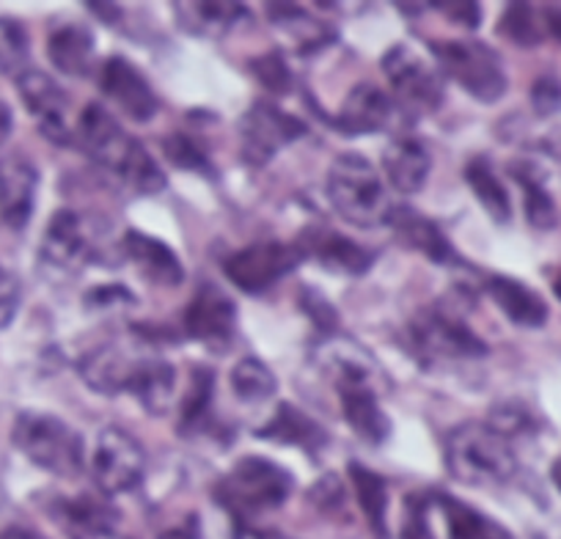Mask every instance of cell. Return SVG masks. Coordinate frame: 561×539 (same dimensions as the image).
I'll return each instance as SVG.
<instances>
[{"mask_svg":"<svg viewBox=\"0 0 561 539\" xmlns=\"http://www.w3.org/2000/svg\"><path fill=\"white\" fill-rule=\"evenodd\" d=\"M320 369L333 382V391L339 393L342 416L355 435L366 446H382L391 438V418L380 408V391L386 386L380 364L358 347L355 342L333 339L322 344Z\"/></svg>","mask_w":561,"mask_h":539,"instance_id":"cell-1","label":"cell"},{"mask_svg":"<svg viewBox=\"0 0 561 539\" xmlns=\"http://www.w3.org/2000/svg\"><path fill=\"white\" fill-rule=\"evenodd\" d=\"M75 141L89 154L91 163L133 187L140 196H154L165 187V174L158 160L100 102L83 107L78 129H75Z\"/></svg>","mask_w":561,"mask_h":539,"instance_id":"cell-2","label":"cell"},{"mask_svg":"<svg viewBox=\"0 0 561 539\" xmlns=\"http://www.w3.org/2000/svg\"><path fill=\"white\" fill-rule=\"evenodd\" d=\"M446 471L466 488H499L517 473L512 440L488 422L455 427L444 446Z\"/></svg>","mask_w":561,"mask_h":539,"instance_id":"cell-3","label":"cell"},{"mask_svg":"<svg viewBox=\"0 0 561 539\" xmlns=\"http://www.w3.org/2000/svg\"><path fill=\"white\" fill-rule=\"evenodd\" d=\"M295 479L287 468L267 457H242L229 473L218 479L213 495L237 523L256 520L267 512L280 509L293 495Z\"/></svg>","mask_w":561,"mask_h":539,"instance_id":"cell-4","label":"cell"},{"mask_svg":"<svg viewBox=\"0 0 561 539\" xmlns=\"http://www.w3.org/2000/svg\"><path fill=\"white\" fill-rule=\"evenodd\" d=\"M402 342L421 366L440 360H477L490 353L488 342L462 320L460 309L451 303H433L410 317Z\"/></svg>","mask_w":561,"mask_h":539,"instance_id":"cell-5","label":"cell"},{"mask_svg":"<svg viewBox=\"0 0 561 539\" xmlns=\"http://www.w3.org/2000/svg\"><path fill=\"white\" fill-rule=\"evenodd\" d=\"M333 213L358 229H377L391 218V198L375 165L364 154H339L325 180Z\"/></svg>","mask_w":561,"mask_h":539,"instance_id":"cell-6","label":"cell"},{"mask_svg":"<svg viewBox=\"0 0 561 539\" xmlns=\"http://www.w3.org/2000/svg\"><path fill=\"white\" fill-rule=\"evenodd\" d=\"M12 444L23 451L28 462L53 477L72 479L83 471L85 444L58 416L39 411H23L12 427Z\"/></svg>","mask_w":561,"mask_h":539,"instance_id":"cell-7","label":"cell"},{"mask_svg":"<svg viewBox=\"0 0 561 539\" xmlns=\"http://www.w3.org/2000/svg\"><path fill=\"white\" fill-rule=\"evenodd\" d=\"M382 74L391 83V100L404 113V118L430 116L440 111L446 96V78L430 58L421 56L410 45H393L382 56Z\"/></svg>","mask_w":561,"mask_h":539,"instance_id":"cell-8","label":"cell"},{"mask_svg":"<svg viewBox=\"0 0 561 539\" xmlns=\"http://www.w3.org/2000/svg\"><path fill=\"white\" fill-rule=\"evenodd\" d=\"M435 67L440 74L455 80L468 96L482 105H493L506 94V72L499 53L479 39L433 42Z\"/></svg>","mask_w":561,"mask_h":539,"instance_id":"cell-9","label":"cell"},{"mask_svg":"<svg viewBox=\"0 0 561 539\" xmlns=\"http://www.w3.org/2000/svg\"><path fill=\"white\" fill-rule=\"evenodd\" d=\"M240 158L242 163L251 169H264L280 149H287L298 138L309 133L306 122L293 116L284 107L273 105V102H253L245 113H242L240 124Z\"/></svg>","mask_w":561,"mask_h":539,"instance_id":"cell-10","label":"cell"},{"mask_svg":"<svg viewBox=\"0 0 561 539\" xmlns=\"http://www.w3.org/2000/svg\"><path fill=\"white\" fill-rule=\"evenodd\" d=\"M300 262H304V251L298 248V242L262 240L231 253L224 262V273L242 293L262 295L275 287L280 278H287Z\"/></svg>","mask_w":561,"mask_h":539,"instance_id":"cell-11","label":"cell"},{"mask_svg":"<svg viewBox=\"0 0 561 539\" xmlns=\"http://www.w3.org/2000/svg\"><path fill=\"white\" fill-rule=\"evenodd\" d=\"M91 473H94L96 488L105 495L133 493L147 473V451L127 429L105 427L96 438Z\"/></svg>","mask_w":561,"mask_h":539,"instance_id":"cell-12","label":"cell"},{"mask_svg":"<svg viewBox=\"0 0 561 539\" xmlns=\"http://www.w3.org/2000/svg\"><path fill=\"white\" fill-rule=\"evenodd\" d=\"M39 259L53 276H75L96 259L94 237L75 209H58L47 223L39 245Z\"/></svg>","mask_w":561,"mask_h":539,"instance_id":"cell-13","label":"cell"},{"mask_svg":"<svg viewBox=\"0 0 561 539\" xmlns=\"http://www.w3.org/2000/svg\"><path fill=\"white\" fill-rule=\"evenodd\" d=\"M14 85H18L25 111L34 116L36 127L47 141L56 147H69L75 141V133L69 124V96L64 94L61 85L39 69H25L14 78Z\"/></svg>","mask_w":561,"mask_h":539,"instance_id":"cell-14","label":"cell"},{"mask_svg":"<svg viewBox=\"0 0 561 539\" xmlns=\"http://www.w3.org/2000/svg\"><path fill=\"white\" fill-rule=\"evenodd\" d=\"M185 333L193 342L224 353L237 336V306L215 284H202L182 317Z\"/></svg>","mask_w":561,"mask_h":539,"instance_id":"cell-15","label":"cell"},{"mask_svg":"<svg viewBox=\"0 0 561 539\" xmlns=\"http://www.w3.org/2000/svg\"><path fill=\"white\" fill-rule=\"evenodd\" d=\"M100 91L124 116L138 124L152 122L160 111V96L154 94L152 83L122 56H111L100 67Z\"/></svg>","mask_w":561,"mask_h":539,"instance_id":"cell-16","label":"cell"},{"mask_svg":"<svg viewBox=\"0 0 561 539\" xmlns=\"http://www.w3.org/2000/svg\"><path fill=\"white\" fill-rule=\"evenodd\" d=\"M39 191V169L25 154L12 152L0 158V223L23 231L31 223Z\"/></svg>","mask_w":561,"mask_h":539,"instance_id":"cell-17","label":"cell"},{"mask_svg":"<svg viewBox=\"0 0 561 539\" xmlns=\"http://www.w3.org/2000/svg\"><path fill=\"white\" fill-rule=\"evenodd\" d=\"M298 248L304 251V259H311L320 267L331 270L336 276H350L360 278L366 276L375 264L371 251H366L364 245H358L350 237L339 234V231L325 229V226H314V229H306L304 237L298 240Z\"/></svg>","mask_w":561,"mask_h":539,"instance_id":"cell-18","label":"cell"},{"mask_svg":"<svg viewBox=\"0 0 561 539\" xmlns=\"http://www.w3.org/2000/svg\"><path fill=\"white\" fill-rule=\"evenodd\" d=\"M144 355L147 353L124 349L118 344H100L78 360V371L94 393L118 397V393H129Z\"/></svg>","mask_w":561,"mask_h":539,"instance_id":"cell-19","label":"cell"},{"mask_svg":"<svg viewBox=\"0 0 561 539\" xmlns=\"http://www.w3.org/2000/svg\"><path fill=\"white\" fill-rule=\"evenodd\" d=\"M122 253L140 273V278L154 287L176 289L185 282V267L171 245L138 229H127L122 237Z\"/></svg>","mask_w":561,"mask_h":539,"instance_id":"cell-20","label":"cell"},{"mask_svg":"<svg viewBox=\"0 0 561 539\" xmlns=\"http://www.w3.org/2000/svg\"><path fill=\"white\" fill-rule=\"evenodd\" d=\"M388 226L397 231V240L404 248L421 253V256H427L433 264H440V267H466L460 251L451 245L444 229L435 220H430L427 215H421L419 209L393 207Z\"/></svg>","mask_w":561,"mask_h":539,"instance_id":"cell-21","label":"cell"},{"mask_svg":"<svg viewBox=\"0 0 561 539\" xmlns=\"http://www.w3.org/2000/svg\"><path fill=\"white\" fill-rule=\"evenodd\" d=\"M393 116V100L375 83H358L344 96L342 107L333 116H328L336 133L358 138V135H375L388 127Z\"/></svg>","mask_w":561,"mask_h":539,"instance_id":"cell-22","label":"cell"},{"mask_svg":"<svg viewBox=\"0 0 561 539\" xmlns=\"http://www.w3.org/2000/svg\"><path fill=\"white\" fill-rule=\"evenodd\" d=\"M259 440H267L275 446H295V449H304L309 457H317L328 446V433L320 422L304 413L300 408H295L293 402H280L275 408L273 416L267 418V424L256 429Z\"/></svg>","mask_w":561,"mask_h":539,"instance_id":"cell-23","label":"cell"},{"mask_svg":"<svg viewBox=\"0 0 561 539\" xmlns=\"http://www.w3.org/2000/svg\"><path fill=\"white\" fill-rule=\"evenodd\" d=\"M430 169H433V158H430L427 147L410 135L393 138L382 152V171H386L388 182L393 191L408 193V196L427 185Z\"/></svg>","mask_w":561,"mask_h":539,"instance_id":"cell-24","label":"cell"},{"mask_svg":"<svg viewBox=\"0 0 561 539\" xmlns=\"http://www.w3.org/2000/svg\"><path fill=\"white\" fill-rule=\"evenodd\" d=\"M484 289H488L493 303L504 311L512 325L542 328L548 322V303L534 289H528L526 284L515 282L510 276H493L488 278Z\"/></svg>","mask_w":561,"mask_h":539,"instance_id":"cell-25","label":"cell"},{"mask_svg":"<svg viewBox=\"0 0 561 539\" xmlns=\"http://www.w3.org/2000/svg\"><path fill=\"white\" fill-rule=\"evenodd\" d=\"M47 56L61 74L85 78V74L94 72L96 61L94 34L83 25H61L47 39Z\"/></svg>","mask_w":561,"mask_h":539,"instance_id":"cell-26","label":"cell"},{"mask_svg":"<svg viewBox=\"0 0 561 539\" xmlns=\"http://www.w3.org/2000/svg\"><path fill=\"white\" fill-rule=\"evenodd\" d=\"M176 388V371L160 355L147 353L138 366V375H135L133 388H129V397H135V402L144 408L152 416H163L171 408V397H174Z\"/></svg>","mask_w":561,"mask_h":539,"instance_id":"cell-27","label":"cell"},{"mask_svg":"<svg viewBox=\"0 0 561 539\" xmlns=\"http://www.w3.org/2000/svg\"><path fill=\"white\" fill-rule=\"evenodd\" d=\"M176 20L193 36H220L248 18V9L231 0H196V3H174Z\"/></svg>","mask_w":561,"mask_h":539,"instance_id":"cell-28","label":"cell"},{"mask_svg":"<svg viewBox=\"0 0 561 539\" xmlns=\"http://www.w3.org/2000/svg\"><path fill=\"white\" fill-rule=\"evenodd\" d=\"M53 515L61 523L69 539L80 537L96 528H111L118 523V509L107 501H96L91 495H78V498H58L53 504Z\"/></svg>","mask_w":561,"mask_h":539,"instance_id":"cell-29","label":"cell"},{"mask_svg":"<svg viewBox=\"0 0 561 539\" xmlns=\"http://www.w3.org/2000/svg\"><path fill=\"white\" fill-rule=\"evenodd\" d=\"M435 504L444 512L449 539H515L499 520L473 509L466 501L451 498V495H438Z\"/></svg>","mask_w":561,"mask_h":539,"instance_id":"cell-30","label":"cell"},{"mask_svg":"<svg viewBox=\"0 0 561 539\" xmlns=\"http://www.w3.org/2000/svg\"><path fill=\"white\" fill-rule=\"evenodd\" d=\"M215 402V371L209 366H196L191 375V388L182 402L180 413V435L182 438H193V435L209 433L215 424L213 413Z\"/></svg>","mask_w":561,"mask_h":539,"instance_id":"cell-31","label":"cell"},{"mask_svg":"<svg viewBox=\"0 0 561 539\" xmlns=\"http://www.w3.org/2000/svg\"><path fill=\"white\" fill-rule=\"evenodd\" d=\"M510 174L515 176L517 185L523 187V209H526V218L534 229L550 231L559 223V209H556L553 196L545 187L542 174H539L537 165L531 163H512Z\"/></svg>","mask_w":561,"mask_h":539,"instance_id":"cell-32","label":"cell"},{"mask_svg":"<svg viewBox=\"0 0 561 539\" xmlns=\"http://www.w3.org/2000/svg\"><path fill=\"white\" fill-rule=\"evenodd\" d=\"M347 477L350 484L355 490V498H358L360 509L364 515L369 517V526L371 531L377 534V539H386L388 537V482L380 477V473L369 471L366 466L360 462H350L347 468Z\"/></svg>","mask_w":561,"mask_h":539,"instance_id":"cell-33","label":"cell"},{"mask_svg":"<svg viewBox=\"0 0 561 539\" xmlns=\"http://www.w3.org/2000/svg\"><path fill=\"white\" fill-rule=\"evenodd\" d=\"M267 18L270 23H275L278 28H284L289 36L298 39V50L304 53V56L306 53L322 50V47H328L336 39V34H333L331 28H325L322 23L311 20L309 14H306V9L295 7V3H267Z\"/></svg>","mask_w":561,"mask_h":539,"instance_id":"cell-34","label":"cell"},{"mask_svg":"<svg viewBox=\"0 0 561 539\" xmlns=\"http://www.w3.org/2000/svg\"><path fill=\"white\" fill-rule=\"evenodd\" d=\"M466 182L471 185L473 196L482 204L484 213L495 220V223H510L512 218V202L510 193H506L504 182L499 180V174L493 171V165L484 158L471 160L466 165Z\"/></svg>","mask_w":561,"mask_h":539,"instance_id":"cell-35","label":"cell"},{"mask_svg":"<svg viewBox=\"0 0 561 539\" xmlns=\"http://www.w3.org/2000/svg\"><path fill=\"white\" fill-rule=\"evenodd\" d=\"M229 380H231V391H234V397L245 404L267 402V399L275 393V388H278L270 366L259 358H242L240 364L231 369Z\"/></svg>","mask_w":561,"mask_h":539,"instance_id":"cell-36","label":"cell"},{"mask_svg":"<svg viewBox=\"0 0 561 539\" xmlns=\"http://www.w3.org/2000/svg\"><path fill=\"white\" fill-rule=\"evenodd\" d=\"M499 34L520 47H537L542 42V25L528 3H510L499 23Z\"/></svg>","mask_w":561,"mask_h":539,"instance_id":"cell-37","label":"cell"},{"mask_svg":"<svg viewBox=\"0 0 561 539\" xmlns=\"http://www.w3.org/2000/svg\"><path fill=\"white\" fill-rule=\"evenodd\" d=\"M28 34L14 20H0V74H23L28 64Z\"/></svg>","mask_w":561,"mask_h":539,"instance_id":"cell-38","label":"cell"},{"mask_svg":"<svg viewBox=\"0 0 561 539\" xmlns=\"http://www.w3.org/2000/svg\"><path fill=\"white\" fill-rule=\"evenodd\" d=\"M163 152H165V158L176 165V169L196 171V174H204V176H215L207 152H204V149L193 141L191 135L174 133L171 138H165Z\"/></svg>","mask_w":561,"mask_h":539,"instance_id":"cell-39","label":"cell"},{"mask_svg":"<svg viewBox=\"0 0 561 539\" xmlns=\"http://www.w3.org/2000/svg\"><path fill=\"white\" fill-rule=\"evenodd\" d=\"M430 509H433V501L427 495H404L399 539H438L433 531V523H430Z\"/></svg>","mask_w":561,"mask_h":539,"instance_id":"cell-40","label":"cell"},{"mask_svg":"<svg viewBox=\"0 0 561 539\" xmlns=\"http://www.w3.org/2000/svg\"><path fill=\"white\" fill-rule=\"evenodd\" d=\"M253 78L270 91V94H289L293 89V69L287 67L280 53H267L262 58H253L251 67Z\"/></svg>","mask_w":561,"mask_h":539,"instance_id":"cell-41","label":"cell"},{"mask_svg":"<svg viewBox=\"0 0 561 539\" xmlns=\"http://www.w3.org/2000/svg\"><path fill=\"white\" fill-rule=\"evenodd\" d=\"M495 429H499L501 435H506V438H517V435H528L534 429V422H531V413L526 411V408H520V404H501V408H495L493 413H490V422Z\"/></svg>","mask_w":561,"mask_h":539,"instance_id":"cell-42","label":"cell"},{"mask_svg":"<svg viewBox=\"0 0 561 539\" xmlns=\"http://www.w3.org/2000/svg\"><path fill=\"white\" fill-rule=\"evenodd\" d=\"M300 309H304L306 314L311 317V322H314L317 331L325 333L328 339H331L333 333H336L339 314H336V309H333V306L328 303V298L317 295L314 289H304V295H300Z\"/></svg>","mask_w":561,"mask_h":539,"instance_id":"cell-43","label":"cell"},{"mask_svg":"<svg viewBox=\"0 0 561 539\" xmlns=\"http://www.w3.org/2000/svg\"><path fill=\"white\" fill-rule=\"evenodd\" d=\"M135 306V295L124 289L122 284H105V287H94L85 295V309L91 311H111V309H127Z\"/></svg>","mask_w":561,"mask_h":539,"instance_id":"cell-44","label":"cell"},{"mask_svg":"<svg viewBox=\"0 0 561 539\" xmlns=\"http://www.w3.org/2000/svg\"><path fill=\"white\" fill-rule=\"evenodd\" d=\"M531 105L537 111V116H553L561 111V83L559 78H537V83L531 85Z\"/></svg>","mask_w":561,"mask_h":539,"instance_id":"cell-45","label":"cell"},{"mask_svg":"<svg viewBox=\"0 0 561 539\" xmlns=\"http://www.w3.org/2000/svg\"><path fill=\"white\" fill-rule=\"evenodd\" d=\"M20 309V284L18 278L0 264V331L12 325Z\"/></svg>","mask_w":561,"mask_h":539,"instance_id":"cell-46","label":"cell"},{"mask_svg":"<svg viewBox=\"0 0 561 539\" xmlns=\"http://www.w3.org/2000/svg\"><path fill=\"white\" fill-rule=\"evenodd\" d=\"M433 9L444 12L449 23L462 25V28H468V31H473L482 25V7H479V3H471V0H457V3L438 0V3H433Z\"/></svg>","mask_w":561,"mask_h":539,"instance_id":"cell-47","label":"cell"},{"mask_svg":"<svg viewBox=\"0 0 561 539\" xmlns=\"http://www.w3.org/2000/svg\"><path fill=\"white\" fill-rule=\"evenodd\" d=\"M160 539H202V526H198V515H187L182 526H174L165 531Z\"/></svg>","mask_w":561,"mask_h":539,"instance_id":"cell-48","label":"cell"},{"mask_svg":"<svg viewBox=\"0 0 561 539\" xmlns=\"http://www.w3.org/2000/svg\"><path fill=\"white\" fill-rule=\"evenodd\" d=\"M85 9L96 12V18L102 23H116V20H122V7H116V3H85Z\"/></svg>","mask_w":561,"mask_h":539,"instance_id":"cell-49","label":"cell"},{"mask_svg":"<svg viewBox=\"0 0 561 539\" xmlns=\"http://www.w3.org/2000/svg\"><path fill=\"white\" fill-rule=\"evenodd\" d=\"M0 539H47L42 537L39 531H34V528H25V526H9L0 531Z\"/></svg>","mask_w":561,"mask_h":539,"instance_id":"cell-50","label":"cell"},{"mask_svg":"<svg viewBox=\"0 0 561 539\" xmlns=\"http://www.w3.org/2000/svg\"><path fill=\"white\" fill-rule=\"evenodd\" d=\"M12 124H14L12 111H9L7 102H0V144L7 141L9 135H12Z\"/></svg>","mask_w":561,"mask_h":539,"instance_id":"cell-51","label":"cell"},{"mask_svg":"<svg viewBox=\"0 0 561 539\" xmlns=\"http://www.w3.org/2000/svg\"><path fill=\"white\" fill-rule=\"evenodd\" d=\"M75 539H129V537H124V534H118L116 526H111V528H96V531H85Z\"/></svg>","mask_w":561,"mask_h":539,"instance_id":"cell-52","label":"cell"},{"mask_svg":"<svg viewBox=\"0 0 561 539\" xmlns=\"http://www.w3.org/2000/svg\"><path fill=\"white\" fill-rule=\"evenodd\" d=\"M234 539H270V531H256L248 523H237Z\"/></svg>","mask_w":561,"mask_h":539,"instance_id":"cell-53","label":"cell"},{"mask_svg":"<svg viewBox=\"0 0 561 539\" xmlns=\"http://www.w3.org/2000/svg\"><path fill=\"white\" fill-rule=\"evenodd\" d=\"M545 25H548L550 34L556 36V42H561V12H548V14H545Z\"/></svg>","mask_w":561,"mask_h":539,"instance_id":"cell-54","label":"cell"},{"mask_svg":"<svg viewBox=\"0 0 561 539\" xmlns=\"http://www.w3.org/2000/svg\"><path fill=\"white\" fill-rule=\"evenodd\" d=\"M545 152H550L553 154L556 160H561V135H550L548 141H545Z\"/></svg>","mask_w":561,"mask_h":539,"instance_id":"cell-55","label":"cell"},{"mask_svg":"<svg viewBox=\"0 0 561 539\" xmlns=\"http://www.w3.org/2000/svg\"><path fill=\"white\" fill-rule=\"evenodd\" d=\"M550 479H553L556 488L561 490V457H559V460L553 462V468H550Z\"/></svg>","mask_w":561,"mask_h":539,"instance_id":"cell-56","label":"cell"},{"mask_svg":"<svg viewBox=\"0 0 561 539\" xmlns=\"http://www.w3.org/2000/svg\"><path fill=\"white\" fill-rule=\"evenodd\" d=\"M553 295L561 300V273L553 278Z\"/></svg>","mask_w":561,"mask_h":539,"instance_id":"cell-57","label":"cell"}]
</instances>
